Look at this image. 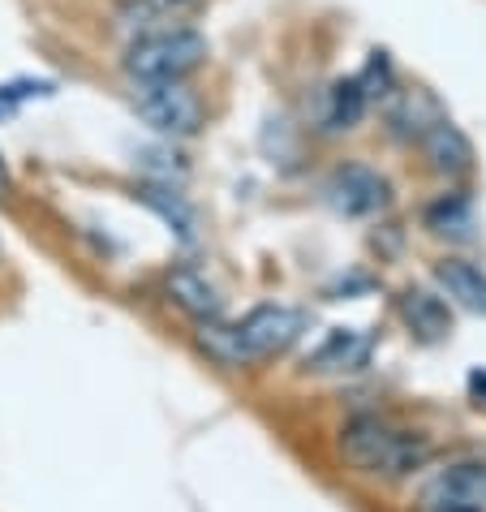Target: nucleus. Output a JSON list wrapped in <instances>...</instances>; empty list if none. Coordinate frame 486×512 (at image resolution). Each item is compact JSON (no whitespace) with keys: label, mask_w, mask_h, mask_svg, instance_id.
<instances>
[{"label":"nucleus","mask_w":486,"mask_h":512,"mask_svg":"<svg viewBox=\"0 0 486 512\" xmlns=\"http://www.w3.org/2000/svg\"><path fill=\"white\" fill-rule=\"evenodd\" d=\"M340 448H345V461L353 469H362L370 478H409L413 469H422L431 461V444H426L422 435H409L400 431V426L383 422L375 414H362L345 426V435H340Z\"/></svg>","instance_id":"f257e3e1"},{"label":"nucleus","mask_w":486,"mask_h":512,"mask_svg":"<svg viewBox=\"0 0 486 512\" xmlns=\"http://www.w3.org/2000/svg\"><path fill=\"white\" fill-rule=\"evenodd\" d=\"M207 61V39L198 31H151L125 52V74L134 82H185Z\"/></svg>","instance_id":"f03ea898"},{"label":"nucleus","mask_w":486,"mask_h":512,"mask_svg":"<svg viewBox=\"0 0 486 512\" xmlns=\"http://www.w3.org/2000/svg\"><path fill=\"white\" fill-rule=\"evenodd\" d=\"M134 112L164 138H190L203 130V104L185 82H138Z\"/></svg>","instance_id":"7ed1b4c3"},{"label":"nucleus","mask_w":486,"mask_h":512,"mask_svg":"<svg viewBox=\"0 0 486 512\" xmlns=\"http://www.w3.org/2000/svg\"><path fill=\"white\" fill-rule=\"evenodd\" d=\"M302 332H306V315L293 306H259L237 323V340H241L246 362L276 358V353L293 349L297 340H302Z\"/></svg>","instance_id":"20e7f679"},{"label":"nucleus","mask_w":486,"mask_h":512,"mask_svg":"<svg viewBox=\"0 0 486 512\" xmlns=\"http://www.w3.org/2000/svg\"><path fill=\"white\" fill-rule=\"evenodd\" d=\"M422 508L426 512H486V465L482 461L448 465L422 491Z\"/></svg>","instance_id":"39448f33"},{"label":"nucleus","mask_w":486,"mask_h":512,"mask_svg":"<svg viewBox=\"0 0 486 512\" xmlns=\"http://www.w3.org/2000/svg\"><path fill=\"white\" fill-rule=\"evenodd\" d=\"M327 198H332V207L345 211V216H375V211L388 207V181H383L375 168L349 164L327 181Z\"/></svg>","instance_id":"423d86ee"},{"label":"nucleus","mask_w":486,"mask_h":512,"mask_svg":"<svg viewBox=\"0 0 486 512\" xmlns=\"http://www.w3.org/2000/svg\"><path fill=\"white\" fill-rule=\"evenodd\" d=\"M418 142H422L426 164H431L439 177H465L469 168H474V147H469V138L456 130L448 117L426 125V130L418 134Z\"/></svg>","instance_id":"0eeeda50"},{"label":"nucleus","mask_w":486,"mask_h":512,"mask_svg":"<svg viewBox=\"0 0 486 512\" xmlns=\"http://www.w3.org/2000/svg\"><path fill=\"white\" fill-rule=\"evenodd\" d=\"M168 293H173V302L185 310V315H194L198 323L220 319V310H224L220 289L198 272V267H177V272L168 276Z\"/></svg>","instance_id":"6e6552de"},{"label":"nucleus","mask_w":486,"mask_h":512,"mask_svg":"<svg viewBox=\"0 0 486 512\" xmlns=\"http://www.w3.org/2000/svg\"><path fill=\"white\" fill-rule=\"evenodd\" d=\"M400 315H405V323L418 332L422 340H439L452 332V310L443 297L426 293V289H409L405 297H400Z\"/></svg>","instance_id":"1a4fd4ad"},{"label":"nucleus","mask_w":486,"mask_h":512,"mask_svg":"<svg viewBox=\"0 0 486 512\" xmlns=\"http://www.w3.org/2000/svg\"><path fill=\"white\" fill-rule=\"evenodd\" d=\"M439 284L448 289L452 302H461L474 315H486V272L465 259H448L439 263Z\"/></svg>","instance_id":"9d476101"},{"label":"nucleus","mask_w":486,"mask_h":512,"mask_svg":"<svg viewBox=\"0 0 486 512\" xmlns=\"http://www.w3.org/2000/svg\"><path fill=\"white\" fill-rule=\"evenodd\" d=\"M366 358H370V340L362 332L340 327V332L327 336V345L314 353V366H319V371H362Z\"/></svg>","instance_id":"9b49d317"},{"label":"nucleus","mask_w":486,"mask_h":512,"mask_svg":"<svg viewBox=\"0 0 486 512\" xmlns=\"http://www.w3.org/2000/svg\"><path fill=\"white\" fill-rule=\"evenodd\" d=\"M366 108H370V99H366L362 82L357 78L336 82L332 99H327V125H332V130H353V125L366 117Z\"/></svg>","instance_id":"f8f14e48"},{"label":"nucleus","mask_w":486,"mask_h":512,"mask_svg":"<svg viewBox=\"0 0 486 512\" xmlns=\"http://www.w3.org/2000/svg\"><path fill=\"white\" fill-rule=\"evenodd\" d=\"M142 198H147V203H151L155 211H160V216H164L168 224H173V229H177V237H181V241H194V211L181 203V194H177V190H160V186H147V194H142Z\"/></svg>","instance_id":"ddd939ff"},{"label":"nucleus","mask_w":486,"mask_h":512,"mask_svg":"<svg viewBox=\"0 0 486 512\" xmlns=\"http://www.w3.org/2000/svg\"><path fill=\"white\" fill-rule=\"evenodd\" d=\"M198 340H203V349L216 362H224V366H241V362H246V353H241V340H237V327H224L220 319H207L203 332H198Z\"/></svg>","instance_id":"4468645a"},{"label":"nucleus","mask_w":486,"mask_h":512,"mask_svg":"<svg viewBox=\"0 0 486 512\" xmlns=\"http://www.w3.org/2000/svg\"><path fill=\"white\" fill-rule=\"evenodd\" d=\"M431 224H435L439 233L465 237V229H469V207L461 203V198H452V207H448V203H439V207L431 211Z\"/></svg>","instance_id":"2eb2a0df"},{"label":"nucleus","mask_w":486,"mask_h":512,"mask_svg":"<svg viewBox=\"0 0 486 512\" xmlns=\"http://www.w3.org/2000/svg\"><path fill=\"white\" fill-rule=\"evenodd\" d=\"M35 95H52L48 82H9V87H0V117H9V112H18L26 99Z\"/></svg>","instance_id":"dca6fc26"},{"label":"nucleus","mask_w":486,"mask_h":512,"mask_svg":"<svg viewBox=\"0 0 486 512\" xmlns=\"http://www.w3.org/2000/svg\"><path fill=\"white\" fill-rule=\"evenodd\" d=\"M13 190V181H9V164H5V155H0V198H9Z\"/></svg>","instance_id":"f3484780"},{"label":"nucleus","mask_w":486,"mask_h":512,"mask_svg":"<svg viewBox=\"0 0 486 512\" xmlns=\"http://www.w3.org/2000/svg\"><path fill=\"white\" fill-rule=\"evenodd\" d=\"M173 5H181V0H173Z\"/></svg>","instance_id":"a211bd4d"}]
</instances>
